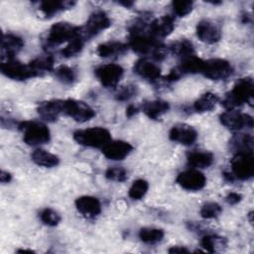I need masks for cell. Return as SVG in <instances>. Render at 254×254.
Segmentation results:
<instances>
[{"mask_svg":"<svg viewBox=\"0 0 254 254\" xmlns=\"http://www.w3.org/2000/svg\"><path fill=\"white\" fill-rule=\"evenodd\" d=\"M18 127L23 132V140L27 145H42L48 143L51 139L50 130L43 123L36 121H24L21 122Z\"/></svg>","mask_w":254,"mask_h":254,"instance_id":"cell-4","label":"cell"},{"mask_svg":"<svg viewBox=\"0 0 254 254\" xmlns=\"http://www.w3.org/2000/svg\"><path fill=\"white\" fill-rule=\"evenodd\" d=\"M94 72L103 86L115 87L123 76L124 70L119 64H107L97 67Z\"/></svg>","mask_w":254,"mask_h":254,"instance_id":"cell-12","label":"cell"},{"mask_svg":"<svg viewBox=\"0 0 254 254\" xmlns=\"http://www.w3.org/2000/svg\"><path fill=\"white\" fill-rule=\"evenodd\" d=\"M137 92H138V88L136 85H133V84L124 85L117 90L115 94V98L119 101H126L132 98L134 95H136Z\"/></svg>","mask_w":254,"mask_h":254,"instance_id":"cell-40","label":"cell"},{"mask_svg":"<svg viewBox=\"0 0 254 254\" xmlns=\"http://www.w3.org/2000/svg\"><path fill=\"white\" fill-rule=\"evenodd\" d=\"M220 122L230 130H242L244 128L251 129L253 127L252 116L242 113L235 109H228L219 116Z\"/></svg>","mask_w":254,"mask_h":254,"instance_id":"cell-11","label":"cell"},{"mask_svg":"<svg viewBox=\"0 0 254 254\" xmlns=\"http://www.w3.org/2000/svg\"><path fill=\"white\" fill-rule=\"evenodd\" d=\"M139 111V108L133 104L129 105L127 108H126V116L127 117H133L135 114H137Z\"/></svg>","mask_w":254,"mask_h":254,"instance_id":"cell-43","label":"cell"},{"mask_svg":"<svg viewBox=\"0 0 254 254\" xmlns=\"http://www.w3.org/2000/svg\"><path fill=\"white\" fill-rule=\"evenodd\" d=\"M233 72L231 64L222 59H210L203 61L201 72L205 77L212 80H221L229 77Z\"/></svg>","mask_w":254,"mask_h":254,"instance_id":"cell-7","label":"cell"},{"mask_svg":"<svg viewBox=\"0 0 254 254\" xmlns=\"http://www.w3.org/2000/svg\"><path fill=\"white\" fill-rule=\"evenodd\" d=\"M230 148L236 153L253 152V138L249 134H236L229 142Z\"/></svg>","mask_w":254,"mask_h":254,"instance_id":"cell-27","label":"cell"},{"mask_svg":"<svg viewBox=\"0 0 254 254\" xmlns=\"http://www.w3.org/2000/svg\"><path fill=\"white\" fill-rule=\"evenodd\" d=\"M64 100L62 99H52L43 101L39 104L37 111L41 118L46 121L53 122L56 121L59 116L63 113Z\"/></svg>","mask_w":254,"mask_h":254,"instance_id":"cell-18","label":"cell"},{"mask_svg":"<svg viewBox=\"0 0 254 254\" xmlns=\"http://www.w3.org/2000/svg\"><path fill=\"white\" fill-rule=\"evenodd\" d=\"M130 48L137 54L141 55H153L154 52L161 45L157 39L153 38L150 34H146L145 31L130 33Z\"/></svg>","mask_w":254,"mask_h":254,"instance_id":"cell-9","label":"cell"},{"mask_svg":"<svg viewBox=\"0 0 254 254\" xmlns=\"http://www.w3.org/2000/svg\"><path fill=\"white\" fill-rule=\"evenodd\" d=\"M133 150V146L122 140L110 141L102 148V154L105 158L113 161L125 159Z\"/></svg>","mask_w":254,"mask_h":254,"instance_id":"cell-15","label":"cell"},{"mask_svg":"<svg viewBox=\"0 0 254 254\" xmlns=\"http://www.w3.org/2000/svg\"><path fill=\"white\" fill-rule=\"evenodd\" d=\"M202 65H203V61L201 59L196 58L193 55V56L183 59L181 64L177 67L181 71V73L184 75L186 73L201 72Z\"/></svg>","mask_w":254,"mask_h":254,"instance_id":"cell-29","label":"cell"},{"mask_svg":"<svg viewBox=\"0 0 254 254\" xmlns=\"http://www.w3.org/2000/svg\"><path fill=\"white\" fill-rule=\"evenodd\" d=\"M105 177L110 181L124 182L127 179V172L125 169L120 167H111L106 170Z\"/></svg>","mask_w":254,"mask_h":254,"instance_id":"cell-41","label":"cell"},{"mask_svg":"<svg viewBox=\"0 0 254 254\" xmlns=\"http://www.w3.org/2000/svg\"><path fill=\"white\" fill-rule=\"evenodd\" d=\"M31 158L35 164H37L38 166L46 167V168L55 167L60 163V159L57 155L52 154L43 149L35 150L32 153Z\"/></svg>","mask_w":254,"mask_h":254,"instance_id":"cell-26","label":"cell"},{"mask_svg":"<svg viewBox=\"0 0 254 254\" xmlns=\"http://www.w3.org/2000/svg\"><path fill=\"white\" fill-rule=\"evenodd\" d=\"M75 2L73 1H42L39 3V10L47 17H53L59 12L71 8Z\"/></svg>","mask_w":254,"mask_h":254,"instance_id":"cell-22","label":"cell"},{"mask_svg":"<svg viewBox=\"0 0 254 254\" xmlns=\"http://www.w3.org/2000/svg\"><path fill=\"white\" fill-rule=\"evenodd\" d=\"M24 47L22 38L14 34H3L1 40V59L2 62L13 60Z\"/></svg>","mask_w":254,"mask_h":254,"instance_id":"cell-16","label":"cell"},{"mask_svg":"<svg viewBox=\"0 0 254 254\" xmlns=\"http://www.w3.org/2000/svg\"><path fill=\"white\" fill-rule=\"evenodd\" d=\"M84 40L78 35L75 38H73L69 43L62 50L61 54L64 58H71L79 54L83 48Z\"/></svg>","mask_w":254,"mask_h":254,"instance_id":"cell-33","label":"cell"},{"mask_svg":"<svg viewBox=\"0 0 254 254\" xmlns=\"http://www.w3.org/2000/svg\"><path fill=\"white\" fill-rule=\"evenodd\" d=\"M177 183L188 190H199L206 184L205 176L197 170H188L182 172L177 177Z\"/></svg>","mask_w":254,"mask_h":254,"instance_id":"cell-13","label":"cell"},{"mask_svg":"<svg viewBox=\"0 0 254 254\" xmlns=\"http://www.w3.org/2000/svg\"><path fill=\"white\" fill-rule=\"evenodd\" d=\"M169 253H189V250L184 246H172L169 250Z\"/></svg>","mask_w":254,"mask_h":254,"instance_id":"cell-45","label":"cell"},{"mask_svg":"<svg viewBox=\"0 0 254 254\" xmlns=\"http://www.w3.org/2000/svg\"><path fill=\"white\" fill-rule=\"evenodd\" d=\"M55 75L60 81L65 84H70L76 79V71L72 67L66 65L57 67L55 70Z\"/></svg>","mask_w":254,"mask_h":254,"instance_id":"cell-36","label":"cell"},{"mask_svg":"<svg viewBox=\"0 0 254 254\" xmlns=\"http://www.w3.org/2000/svg\"><path fill=\"white\" fill-rule=\"evenodd\" d=\"M196 36L203 43L214 44L220 40L221 31L215 23L209 20H201L196 25Z\"/></svg>","mask_w":254,"mask_h":254,"instance_id":"cell-17","label":"cell"},{"mask_svg":"<svg viewBox=\"0 0 254 254\" xmlns=\"http://www.w3.org/2000/svg\"><path fill=\"white\" fill-rule=\"evenodd\" d=\"M17 252H28V253H33L34 251L31 249H19L17 250Z\"/></svg>","mask_w":254,"mask_h":254,"instance_id":"cell-48","label":"cell"},{"mask_svg":"<svg viewBox=\"0 0 254 254\" xmlns=\"http://www.w3.org/2000/svg\"><path fill=\"white\" fill-rule=\"evenodd\" d=\"M148 189H149L148 182L143 179H138L133 182L132 186L129 189L128 194L132 199L138 200L143 198V196L147 193Z\"/></svg>","mask_w":254,"mask_h":254,"instance_id":"cell-34","label":"cell"},{"mask_svg":"<svg viewBox=\"0 0 254 254\" xmlns=\"http://www.w3.org/2000/svg\"><path fill=\"white\" fill-rule=\"evenodd\" d=\"M143 112L153 120L160 118L163 114H165L170 109V104L164 100H151L146 101L142 106Z\"/></svg>","mask_w":254,"mask_h":254,"instance_id":"cell-23","label":"cell"},{"mask_svg":"<svg viewBox=\"0 0 254 254\" xmlns=\"http://www.w3.org/2000/svg\"><path fill=\"white\" fill-rule=\"evenodd\" d=\"M0 68L5 76L15 80H25L37 76L30 64H25L14 59L2 62Z\"/></svg>","mask_w":254,"mask_h":254,"instance_id":"cell-8","label":"cell"},{"mask_svg":"<svg viewBox=\"0 0 254 254\" xmlns=\"http://www.w3.org/2000/svg\"><path fill=\"white\" fill-rule=\"evenodd\" d=\"M187 159H188L189 165L192 166L193 168L204 169V168H208L213 163L214 157L210 152L192 151L188 154Z\"/></svg>","mask_w":254,"mask_h":254,"instance_id":"cell-25","label":"cell"},{"mask_svg":"<svg viewBox=\"0 0 254 254\" xmlns=\"http://www.w3.org/2000/svg\"><path fill=\"white\" fill-rule=\"evenodd\" d=\"M254 95V82L251 77L240 78L222 100L227 109H234L244 103H251Z\"/></svg>","mask_w":254,"mask_h":254,"instance_id":"cell-1","label":"cell"},{"mask_svg":"<svg viewBox=\"0 0 254 254\" xmlns=\"http://www.w3.org/2000/svg\"><path fill=\"white\" fill-rule=\"evenodd\" d=\"M34 71L36 72L37 76L43 75L45 72L53 70L54 67V58L52 56H45L39 57L29 63Z\"/></svg>","mask_w":254,"mask_h":254,"instance_id":"cell-31","label":"cell"},{"mask_svg":"<svg viewBox=\"0 0 254 254\" xmlns=\"http://www.w3.org/2000/svg\"><path fill=\"white\" fill-rule=\"evenodd\" d=\"M223 177H224V179H225L226 181H228V182H233L234 179H235V177L233 176V174H232V173H229V172H224V173H223Z\"/></svg>","mask_w":254,"mask_h":254,"instance_id":"cell-46","label":"cell"},{"mask_svg":"<svg viewBox=\"0 0 254 254\" xmlns=\"http://www.w3.org/2000/svg\"><path fill=\"white\" fill-rule=\"evenodd\" d=\"M218 101L219 97L217 96V94L212 92H206L194 101L192 107L196 112H207L212 110Z\"/></svg>","mask_w":254,"mask_h":254,"instance_id":"cell-28","label":"cell"},{"mask_svg":"<svg viewBox=\"0 0 254 254\" xmlns=\"http://www.w3.org/2000/svg\"><path fill=\"white\" fill-rule=\"evenodd\" d=\"M76 209L84 216L92 218L101 212V203L98 198L91 195H82L75 199Z\"/></svg>","mask_w":254,"mask_h":254,"instance_id":"cell-19","label":"cell"},{"mask_svg":"<svg viewBox=\"0 0 254 254\" xmlns=\"http://www.w3.org/2000/svg\"><path fill=\"white\" fill-rule=\"evenodd\" d=\"M111 25V21L107 14L103 11L93 12L87 19L84 26L79 27L78 35L84 40H88L101 31L107 29Z\"/></svg>","mask_w":254,"mask_h":254,"instance_id":"cell-6","label":"cell"},{"mask_svg":"<svg viewBox=\"0 0 254 254\" xmlns=\"http://www.w3.org/2000/svg\"><path fill=\"white\" fill-rule=\"evenodd\" d=\"M169 49L173 54L179 57H182L183 59L193 56V53H194L193 46L189 40H181V41L175 42L174 44L171 45Z\"/></svg>","mask_w":254,"mask_h":254,"instance_id":"cell-32","label":"cell"},{"mask_svg":"<svg viewBox=\"0 0 254 254\" xmlns=\"http://www.w3.org/2000/svg\"><path fill=\"white\" fill-rule=\"evenodd\" d=\"M164 235L163 229L155 227H144L139 231V238L146 244H156L163 239Z\"/></svg>","mask_w":254,"mask_h":254,"instance_id":"cell-30","label":"cell"},{"mask_svg":"<svg viewBox=\"0 0 254 254\" xmlns=\"http://www.w3.org/2000/svg\"><path fill=\"white\" fill-rule=\"evenodd\" d=\"M63 113L77 122L88 121L95 115L94 110L88 104L75 99L64 100Z\"/></svg>","mask_w":254,"mask_h":254,"instance_id":"cell-10","label":"cell"},{"mask_svg":"<svg viewBox=\"0 0 254 254\" xmlns=\"http://www.w3.org/2000/svg\"><path fill=\"white\" fill-rule=\"evenodd\" d=\"M11 180H12L11 174L6 172V171H4V170H2L1 173H0V181H1V183L6 184V183H9Z\"/></svg>","mask_w":254,"mask_h":254,"instance_id":"cell-44","label":"cell"},{"mask_svg":"<svg viewBox=\"0 0 254 254\" xmlns=\"http://www.w3.org/2000/svg\"><path fill=\"white\" fill-rule=\"evenodd\" d=\"M78 33L79 27L73 26L67 22H58L49 29L44 41V47L48 50L55 48L64 42L71 41L73 38L78 36Z\"/></svg>","mask_w":254,"mask_h":254,"instance_id":"cell-2","label":"cell"},{"mask_svg":"<svg viewBox=\"0 0 254 254\" xmlns=\"http://www.w3.org/2000/svg\"><path fill=\"white\" fill-rule=\"evenodd\" d=\"M231 173L236 179L241 181L249 180L254 175V157L253 152L235 153L230 162Z\"/></svg>","mask_w":254,"mask_h":254,"instance_id":"cell-5","label":"cell"},{"mask_svg":"<svg viewBox=\"0 0 254 254\" xmlns=\"http://www.w3.org/2000/svg\"><path fill=\"white\" fill-rule=\"evenodd\" d=\"M73 139L82 146L91 148H103L111 141L110 132L102 127H91L77 130L73 133Z\"/></svg>","mask_w":254,"mask_h":254,"instance_id":"cell-3","label":"cell"},{"mask_svg":"<svg viewBox=\"0 0 254 254\" xmlns=\"http://www.w3.org/2000/svg\"><path fill=\"white\" fill-rule=\"evenodd\" d=\"M175 28L174 19L169 15L153 20L149 25V34L155 38H165L170 35Z\"/></svg>","mask_w":254,"mask_h":254,"instance_id":"cell-20","label":"cell"},{"mask_svg":"<svg viewBox=\"0 0 254 254\" xmlns=\"http://www.w3.org/2000/svg\"><path fill=\"white\" fill-rule=\"evenodd\" d=\"M127 50V46L123 43L112 41L100 44L97 49L96 53L100 58H111V57H118L124 54Z\"/></svg>","mask_w":254,"mask_h":254,"instance_id":"cell-24","label":"cell"},{"mask_svg":"<svg viewBox=\"0 0 254 254\" xmlns=\"http://www.w3.org/2000/svg\"><path fill=\"white\" fill-rule=\"evenodd\" d=\"M200 243L205 251L213 253L217 251V248L219 246H224L226 240L223 237H218L215 235H204L201 238Z\"/></svg>","mask_w":254,"mask_h":254,"instance_id":"cell-35","label":"cell"},{"mask_svg":"<svg viewBox=\"0 0 254 254\" xmlns=\"http://www.w3.org/2000/svg\"><path fill=\"white\" fill-rule=\"evenodd\" d=\"M119 4H121V5H124L125 7H127V8H129V7H131L134 3L133 2H131V1H121V2H119Z\"/></svg>","mask_w":254,"mask_h":254,"instance_id":"cell-47","label":"cell"},{"mask_svg":"<svg viewBox=\"0 0 254 254\" xmlns=\"http://www.w3.org/2000/svg\"><path fill=\"white\" fill-rule=\"evenodd\" d=\"M40 218L43 223L49 226H56L61 221V215L52 208H44L40 212Z\"/></svg>","mask_w":254,"mask_h":254,"instance_id":"cell-38","label":"cell"},{"mask_svg":"<svg viewBox=\"0 0 254 254\" xmlns=\"http://www.w3.org/2000/svg\"><path fill=\"white\" fill-rule=\"evenodd\" d=\"M193 3L191 1H184V0H177L172 3L173 10L176 15L180 17H184L190 13L192 10Z\"/></svg>","mask_w":254,"mask_h":254,"instance_id":"cell-39","label":"cell"},{"mask_svg":"<svg viewBox=\"0 0 254 254\" xmlns=\"http://www.w3.org/2000/svg\"><path fill=\"white\" fill-rule=\"evenodd\" d=\"M169 138L172 141L178 142L186 146H190L193 144L197 139V132L190 125L183 123L176 124L171 128L169 132Z\"/></svg>","mask_w":254,"mask_h":254,"instance_id":"cell-14","label":"cell"},{"mask_svg":"<svg viewBox=\"0 0 254 254\" xmlns=\"http://www.w3.org/2000/svg\"><path fill=\"white\" fill-rule=\"evenodd\" d=\"M222 211V207L217 203L213 201H209L204 203L200 208V215L203 218L210 219L217 217Z\"/></svg>","mask_w":254,"mask_h":254,"instance_id":"cell-37","label":"cell"},{"mask_svg":"<svg viewBox=\"0 0 254 254\" xmlns=\"http://www.w3.org/2000/svg\"><path fill=\"white\" fill-rule=\"evenodd\" d=\"M134 71L149 80H157L161 76V68L148 59H140L134 64Z\"/></svg>","mask_w":254,"mask_h":254,"instance_id":"cell-21","label":"cell"},{"mask_svg":"<svg viewBox=\"0 0 254 254\" xmlns=\"http://www.w3.org/2000/svg\"><path fill=\"white\" fill-rule=\"evenodd\" d=\"M241 199H242V195L238 192H233V191L229 192L225 197L226 202L229 204H232V205L238 203L239 201H241Z\"/></svg>","mask_w":254,"mask_h":254,"instance_id":"cell-42","label":"cell"}]
</instances>
